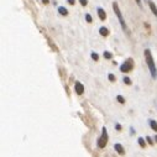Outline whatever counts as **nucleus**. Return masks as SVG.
<instances>
[{
	"label": "nucleus",
	"mask_w": 157,
	"mask_h": 157,
	"mask_svg": "<svg viewBox=\"0 0 157 157\" xmlns=\"http://www.w3.org/2000/svg\"><path fill=\"white\" fill-rule=\"evenodd\" d=\"M144 54H145V59H146L147 67H148V69H150L151 77H152V78H156V77H157V69H156V66H155V62H153V57H152L151 51L147 48V50H145Z\"/></svg>",
	"instance_id": "f257e3e1"
},
{
	"label": "nucleus",
	"mask_w": 157,
	"mask_h": 157,
	"mask_svg": "<svg viewBox=\"0 0 157 157\" xmlns=\"http://www.w3.org/2000/svg\"><path fill=\"white\" fill-rule=\"evenodd\" d=\"M113 9H114L115 15L118 16V20H119V22H120V25H121L122 30H124L128 35H130V31H129V28H128V26H126V22H125L124 17H122V14H121V11H120L119 5H118V3H116V2H114V3H113Z\"/></svg>",
	"instance_id": "f03ea898"
},
{
	"label": "nucleus",
	"mask_w": 157,
	"mask_h": 157,
	"mask_svg": "<svg viewBox=\"0 0 157 157\" xmlns=\"http://www.w3.org/2000/svg\"><path fill=\"white\" fill-rule=\"evenodd\" d=\"M108 140H109V137H108L107 128H103V129H102V136H100V137L98 139V141H97L98 147H99V148H104V147L107 146V144H108Z\"/></svg>",
	"instance_id": "7ed1b4c3"
},
{
	"label": "nucleus",
	"mask_w": 157,
	"mask_h": 157,
	"mask_svg": "<svg viewBox=\"0 0 157 157\" xmlns=\"http://www.w3.org/2000/svg\"><path fill=\"white\" fill-rule=\"evenodd\" d=\"M134 69V59L133 58H128L124 63L120 66V71L122 73H129Z\"/></svg>",
	"instance_id": "20e7f679"
},
{
	"label": "nucleus",
	"mask_w": 157,
	"mask_h": 157,
	"mask_svg": "<svg viewBox=\"0 0 157 157\" xmlns=\"http://www.w3.org/2000/svg\"><path fill=\"white\" fill-rule=\"evenodd\" d=\"M74 90H76V94L77 95H82V94L84 93V85L80 83V82H76L74 83Z\"/></svg>",
	"instance_id": "39448f33"
},
{
	"label": "nucleus",
	"mask_w": 157,
	"mask_h": 157,
	"mask_svg": "<svg viewBox=\"0 0 157 157\" xmlns=\"http://www.w3.org/2000/svg\"><path fill=\"white\" fill-rule=\"evenodd\" d=\"M114 148H115V151H116L119 155H121V156L125 155V150H124V147L121 146V144H115V145H114Z\"/></svg>",
	"instance_id": "423d86ee"
},
{
	"label": "nucleus",
	"mask_w": 157,
	"mask_h": 157,
	"mask_svg": "<svg viewBox=\"0 0 157 157\" xmlns=\"http://www.w3.org/2000/svg\"><path fill=\"white\" fill-rule=\"evenodd\" d=\"M148 6H150V9H151V11L153 13V15L157 17V6H156V4L153 3V2H151V0H148Z\"/></svg>",
	"instance_id": "0eeeda50"
},
{
	"label": "nucleus",
	"mask_w": 157,
	"mask_h": 157,
	"mask_svg": "<svg viewBox=\"0 0 157 157\" xmlns=\"http://www.w3.org/2000/svg\"><path fill=\"white\" fill-rule=\"evenodd\" d=\"M98 16H99V19L100 20H105L107 19V14H105V11H104V9H102V8H98Z\"/></svg>",
	"instance_id": "6e6552de"
},
{
	"label": "nucleus",
	"mask_w": 157,
	"mask_h": 157,
	"mask_svg": "<svg viewBox=\"0 0 157 157\" xmlns=\"http://www.w3.org/2000/svg\"><path fill=\"white\" fill-rule=\"evenodd\" d=\"M99 34H100L102 36L107 37V36H109V34H110V32H109V30H108L107 27H104V26H103V27H100V28H99Z\"/></svg>",
	"instance_id": "1a4fd4ad"
},
{
	"label": "nucleus",
	"mask_w": 157,
	"mask_h": 157,
	"mask_svg": "<svg viewBox=\"0 0 157 157\" xmlns=\"http://www.w3.org/2000/svg\"><path fill=\"white\" fill-rule=\"evenodd\" d=\"M148 124H150V128L153 130V131H156L157 133V121H155V120H148Z\"/></svg>",
	"instance_id": "9d476101"
},
{
	"label": "nucleus",
	"mask_w": 157,
	"mask_h": 157,
	"mask_svg": "<svg viewBox=\"0 0 157 157\" xmlns=\"http://www.w3.org/2000/svg\"><path fill=\"white\" fill-rule=\"evenodd\" d=\"M58 13H59L61 15H63V16H67V15H68V10H67L66 8H63V6H59V8H58Z\"/></svg>",
	"instance_id": "9b49d317"
},
{
	"label": "nucleus",
	"mask_w": 157,
	"mask_h": 157,
	"mask_svg": "<svg viewBox=\"0 0 157 157\" xmlns=\"http://www.w3.org/2000/svg\"><path fill=\"white\" fill-rule=\"evenodd\" d=\"M137 142H139V145H140L141 147H146V141H145V140H144L142 137H139Z\"/></svg>",
	"instance_id": "f8f14e48"
},
{
	"label": "nucleus",
	"mask_w": 157,
	"mask_h": 157,
	"mask_svg": "<svg viewBox=\"0 0 157 157\" xmlns=\"http://www.w3.org/2000/svg\"><path fill=\"white\" fill-rule=\"evenodd\" d=\"M122 80H124V83L126 84V85H131V79H130L129 77H124Z\"/></svg>",
	"instance_id": "ddd939ff"
},
{
	"label": "nucleus",
	"mask_w": 157,
	"mask_h": 157,
	"mask_svg": "<svg viewBox=\"0 0 157 157\" xmlns=\"http://www.w3.org/2000/svg\"><path fill=\"white\" fill-rule=\"evenodd\" d=\"M116 100H118L120 104H125V99H124L121 95H118V97H116Z\"/></svg>",
	"instance_id": "4468645a"
},
{
	"label": "nucleus",
	"mask_w": 157,
	"mask_h": 157,
	"mask_svg": "<svg viewBox=\"0 0 157 157\" xmlns=\"http://www.w3.org/2000/svg\"><path fill=\"white\" fill-rule=\"evenodd\" d=\"M90 56H92V58H93L94 61H98V59H99V56H98V53H95V52H92Z\"/></svg>",
	"instance_id": "2eb2a0df"
},
{
	"label": "nucleus",
	"mask_w": 157,
	"mask_h": 157,
	"mask_svg": "<svg viewBox=\"0 0 157 157\" xmlns=\"http://www.w3.org/2000/svg\"><path fill=\"white\" fill-rule=\"evenodd\" d=\"M104 57H105L107 59H110V58L113 57V54H111L110 52H104Z\"/></svg>",
	"instance_id": "dca6fc26"
},
{
	"label": "nucleus",
	"mask_w": 157,
	"mask_h": 157,
	"mask_svg": "<svg viewBox=\"0 0 157 157\" xmlns=\"http://www.w3.org/2000/svg\"><path fill=\"white\" fill-rule=\"evenodd\" d=\"M108 78H109V80H110V82H115V79H116V78H115V76H114V74H111V73H110V74H108Z\"/></svg>",
	"instance_id": "f3484780"
},
{
	"label": "nucleus",
	"mask_w": 157,
	"mask_h": 157,
	"mask_svg": "<svg viewBox=\"0 0 157 157\" xmlns=\"http://www.w3.org/2000/svg\"><path fill=\"white\" fill-rule=\"evenodd\" d=\"M146 141H147V144H148V145H152V146H153V140H152L150 136H147V137H146Z\"/></svg>",
	"instance_id": "a211bd4d"
},
{
	"label": "nucleus",
	"mask_w": 157,
	"mask_h": 157,
	"mask_svg": "<svg viewBox=\"0 0 157 157\" xmlns=\"http://www.w3.org/2000/svg\"><path fill=\"white\" fill-rule=\"evenodd\" d=\"M79 3H80V5H82V6H87L88 0H79Z\"/></svg>",
	"instance_id": "6ab92c4d"
},
{
	"label": "nucleus",
	"mask_w": 157,
	"mask_h": 157,
	"mask_svg": "<svg viewBox=\"0 0 157 157\" xmlns=\"http://www.w3.org/2000/svg\"><path fill=\"white\" fill-rule=\"evenodd\" d=\"M85 20H87V22H92V16L89 14H87L85 15Z\"/></svg>",
	"instance_id": "aec40b11"
},
{
	"label": "nucleus",
	"mask_w": 157,
	"mask_h": 157,
	"mask_svg": "<svg viewBox=\"0 0 157 157\" xmlns=\"http://www.w3.org/2000/svg\"><path fill=\"white\" fill-rule=\"evenodd\" d=\"M67 2H68V4H71V5H74L76 0H67Z\"/></svg>",
	"instance_id": "412c9836"
},
{
	"label": "nucleus",
	"mask_w": 157,
	"mask_h": 157,
	"mask_svg": "<svg viewBox=\"0 0 157 157\" xmlns=\"http://www.w3.org/2000/svg\"><path fill=\"white\" fill-rule=\"evenodd\" d=\"M116 130H118V131L121 130V125H120V124H116Z\"/></svg>",
	"instance_id": "4be33fe9"
},
{
	"label": "nucleus",
	"mask_w": 157,
	"mask_h": 157,
	"mask_svg": "<svg viewBox=\"0 0 157 157\" xmlns=\"http://www.w3.org/2000/svg\"><path fill=\"white\" fill-rule=\"evenodd\" d=\"M48 2H50V0H42V3H43V4H48Z\"/></svg>",
	"instance_id": "5701e85b"
},
{
	"label": "nucleus",
	"mask_w": 157,
	"mask_h": 157,
	"mask_svg": "<svg viewBox=\"0 0 157 157\" xmlns=\"http://www.w3.org/2000/svg\"><path fill=\"white\" fill-rule=\"evenodd\" d=\"M135 2H136L139 5H141V0H135Z\"/></svg>",
	"instance_id": "b1692460"
},
{
	"label": "nucleus",
	"mask_w": 157,
	"mask_h": 157,
	"mask_svg": "<svg viewBox=\"0 0 157 157\" xmlns=\"http://www.w3.org/2000/svg\"><path fill=\"white\" fill-rule=\"evenodd\" d=\"M155 140H156V142H157V135H155Z\"/></svg>",
	"instance_id": "393cba45"
}]
</instances>
